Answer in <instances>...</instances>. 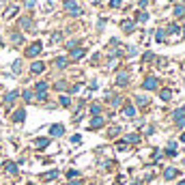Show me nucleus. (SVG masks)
Instances as JSON below:
<instances>
[{"instance_id": "f257e3e1", "label": "nucleus", "mask_w": 185, "mask_h": 185, "mask_svg": "<svg viewBox=\"0 0 185 185\" xmlns=\"http://www.w3.org/2000/svg\"><path fill=\"white\" fill-rule=\"evenodd\" d=\"M65 9H67V13H69V15H73V17L82 15L80 4H78V2H73V0H67V2H65Z\"/></svg>"}, {"instance_id": "f03ea898", "label": "nucleus", "mask_w": 185, "mask_h": 185, "mask_svg": "<svg viewBox=\"0 0 185 185\" xmlns=\"http://www.w3.org/2000/svg\"><path fill=\"white\" fill-rule=\"evenodd\" d=\"M172 118H174V123H177L179 127H185V110H183V108H179V110H174V114H172Z\"/></svg>"}, {"instance_id": "7ed1b4c3", "label": "nucleus", "mask_w": 185, "mask_h": 185, "mask_svg": "<svg viewBox=\"0 0 185 185\" xmlns=\"http://www.w3.org/2000/svg\"><path fill=\"white\" fill-rule=\"evenodd\" d=\"M41 41H37V43H32V45L28 47V49H26V56H30V58H32V56H37V54H41Z\"/></svg>"}, {"instance_id": "20e7f679", "label": "nucleus", "mask_w": 185, "mask_h": 185, "mask_svg": "<svg viewBox=\"0 0 185 185\" xmlns=\"http://www.w3.org/2000/svg\"><path fill=\"white\" fill-rule=\"evenodd\" d=\"M142 86H144V88H146V91H155V88H157V86H159V82H157V78H146V80H144V84H142Z\"/></svg>"}, {"instance_id": "39448f33", "label": "nucleus", "mask_w": 185, "mask_h": 185, "mask_svg": "<svg viewBox=\"0 0 185 185\" xmlns=\"http://www.w3.org/2000/svg\"><path fill=\"white\" fill-rule=\"evenodd\" d=\"M62 134H65V127H62V125H52V127H49V136L58 138V136H62Z\"/></svg>"}, {"instance_id": "423d86ee", "label": "nucleus", "mask_w": 185, "mask_h": 185, "mask_svg": "<svg viewBox=\"0 0 185 185\" xmlns=\"http://www.w3.org/2000/svg\"><path fill=\"white\" fill-rule=\"evenodd\" d=\"M35 88H37V97H39V99H45V91H47V84H45V82H39Z\"/></svg>"}, {"instance_id": "0eeeda50", "label": "nucleus", "mask_w": 185, "mask_h": 185, "mask_svg": "<svg viewBox=\"0 0 185 185\" xmlns=\"http://www.w3.org/2000/svg\"><path fill=\"white\" fill-rule=\"evenodd\" d=\"M69 56H71V58H75V60H78V58H82V56H84V47H71V54H69Z\"/></svg>"}, {"instance_id": "6e6552de", "label": "nucleus", "mask_w": 185, "mask_h": 185, "mask_svg": "<svg viewBox=\"0 0 185 185\" xmlns=\"http://www.w3.org/2000/svg\"><path fill=\"white\" fill-rule=\"evenodd\" d=\"M43 69H45V65H43L41 60H37V62H32V67H30V71H32V73H41Z\"/></svg>"}, {"instance_id": "1a4fd4ad", "label": "nucleus", "mask_w": 185, "mask_h": 185, "mask_svg": "<svg viewBox=\"0 0 185 185\" xmlns=\"http://www.w3.org/2000/svg\"><path fill=\"white\" fill-rule=\"evenodd\" d=\"M127 82H129V75H127V73H118V75H116V84H118V86H125Z\"/></svg>"}, {"instance_id": "9d476101", "label": "nucleus", "mask_w": 185, "mask_h": 185, "mask_svg": "<svg viewBox=\"0 0 185 185\" xmlns=\"http://www.w3.org/2000/svg\"><path fill=\"white\" fill-rule=\"evenodd\" d=\"M91 127H92V129H97V127H103V116H99V114H97V116L91 121Z\"/></svg>"}, {"instance_id": "9b49d317", "label": "nucleus", "mask_w": 185, "mask_h": 185, "mask_svg": "<svg viewBox=\"0 0 185 185\" xmlns=\"http://www.w3.org/2000/svg\"><path fill=\"white\" fill-rule=\"evenodd\" d=\"M177 174H179L177 168H166V170H164V177H166V179H174Z\"/></svg>"}, {"instance_id": "f8f14e48", "label": "nucleus", "mask_w": 185, "mask_h": 185, "mask_svg": "<svg viewBox=\"0 0 185 185\" xmlns=\"http://www.w3.org/2000/svg\"><path fill=\"white\" fill-rule=\"evenodd\" d=\"M47 144H49V138H37L35 140V146L37 148H45Z\"/></svg>"}, {"instance_id": "ddd939ff", "label": "nucleus", "mask_w": 185, "mask_h": 185, "mask_svg": "<svg viewBox=\"0 0 185 185\" xmlns=\"http://www.w3.org/2000/svg\"><path fill=\"white\" fill-rule=\"evenodd\" d=\"M123 30H125L127 35H131V32H134V22H129V19H125V22H123Z\"/></svg>"}, {"instance_id": "4468645a", "label": "nucleus", "mask_w": 185, "mask_h": 185, "mask_svg": "<svg viewBox=\"0 0 185 185\" xmlns=\"http://www.w3.org/2000/svg\"><path fill=\"white\" fill-rule=\"evenodd\" d=\"M24 118H26V112H24V110H17V112L13 114V121H15V123H22Z\"/></svg>"}, {"instance_id": "2eb2a0df", "label": "nucleus", "mask_w": 185, "mask_h": 185, "mask_svg": "<svg viewBox=\"0 0 185 185\" xmlns=\"http://www.w3.org/2000/svg\"><path fill=\"white\" fill-rule=\"evenodd\" d=\"M185 15V4H177L174 6V17H183Z\"/></svg>"}, {"instance_id": "dca6fc26", "label": "nucleus", "mask_w": 185, "mask_h": 185, "mask_svg": "<svg viewBox=\"0 0 185 185\" xmlns=\"http://www.w3.org/2000/svg\"><path fill=\"white\" fill-rule=\"evenodd\" d=\"M155 39H157V43H166V30H157Z\"/></svg>"}, {"instance_id": "f3484780", "label": "nucleus", "mask_w": 185, "mask_h": 185, "mask_svg": "<svg viewBox=\"0 0 185 185\" xmlns=\"http://www.w3.org/2000/svg\"><path fill=\"white\" fill-rule=\"evenodd\" d=\"M56 177H58V170H49L47 174H43V179H45V181H54Z\"/></svg>"}, {"instance_id": "a211bd4d", "label": "nucleus", "mask_w": 185, "mask_h": 185, "mask_svg": "<svg viewBox=\"0 0 185 185\" xmlns=\"http://www.w3.org/2000/svg\"><path fill=\"white\" fill-rule=\"evenodd\" d=\"M19 24H22V28H26V30H30V28H32V24H30V19H28V17H22V19H19Z\"/></svg>"}, {"instance_id": "6ab92c4d", "label": "nucleus", "mask_w": 185, "mask_h": 185, "mask_svg": "<svg viewBox=\"0 0 185 185\" xmlns=\"http://www.w3.org/2000/svg\"><path fill=\"white\" fill-rule=\"evenodd\" d=\"M15 99H17V92H9V95L4 97V103H13Z\"/></svg>"}, {"instance_id": "aec40b11", "label": "nucleus", "mask_w": 185, "mask_h": 185, "mask_svg": "<svg viewBox=\"0 0 185 185\" xmlns=\"http://www.w3.org/2000/svg\"><path fill=\"white\" fill-rule=\"evenodd\" d=\"M125 116H136V108L134 105H125Z\"/></svg>"}, {"instance_id": "412c9836", "label": "nucleus", "mask_w": 185, "mask_h": 185, "mask_svg": "<svg viewBox=\"0 0 185 185\" xmlns=\"http://www.w3.org/2000/svg\"><path fill=\"white\" fill-rule=\"evenodd\" d=\"M168 32H170V35H179L181 30H179V26H177V24H170V26H168Z\"/></svg>"}, {"instance_id": "4be33fe9", "label": "nucleus", "mask_w": 185, "mask_h": 185, "mask_svg": "<svg viewBox=\"0 0 185 185\" xmlns=\"http://www.w3.org/2000/svg\"><path fill=\"white\" fill-rule=\"evenodd\" d=\"M56 67L58 69H65L67 67V58H56Z\"/></svg>"}, {"instance_id": "5701e85b", "label": "nucleus", "mask_w": 185, "mask_h": 185, "mask_svg": "<svg viewBox=\"0 0 185 185\" xmlns=\"http://www.w3.org/2000/svg\"><path fill=\"white\" fill-rule=\"evenodd\" d=\"M6 172H11V174H15V172H17V166H15L13 161H9V164H6Z\"/></svg>"}, {"instance_id": "b1692460", "label": "nucleus", "mask_w": 185, "mask_h": 185, "mask_svg": "<svg viewBox=\"0 0 185 185\" xmlns=\"http://www.w3.org/2000/svg\"><path fill=\"white\" fill-rule=\"evenodd\" d=\"M138 140H140V136H138V134H129V136L125 138V142H138Z\"/></svg>"}, {"instance_id": "393cba45", "label": "nucleus", "mask_w": 185, "mask_h": 185, "mask_svg": "<svg viewBox=\"0 0 185 185\" xmlns=\"http://www.w3.org/2000/svg\"><path fill=\"white\" fill-rule=\"evenodd\" d=\"M13 71H15V73L22 71V60H15V62H13Z\"/></svg>"}, {"instance_id": "a878e982", "label": "nucleus", "mask_w": 185, "mask_h": 185, "mask_svg": "<svg viewBox=\"0 0 185 185\" xmlns=\"http://www.w3.org/2000/svg\"><path fill=\"white\" fill-rule=\"evenodd\" d=\"M146 19H148V13L140 11V13H138V22H146Z\"/></svg>"}, {"instance_id": "bb28decb", "label": "nucleus", "mask_w": 185, "mask_h": 185, "mask_svg": "<svg viewBox=\"0 0 185 185\" xmlns=\"http://www.w3.org/2000/svg\"><path fill=\"white\" fill-rule=\"evenodd\" d=\"M170 97H172V92L168 91V88H166V91H161V99H164V101H168Z\"/></svg>"}, {"instance_id": "cd10ccee", "label": "nucleus", "mask_w": 185, "mask_h": 185, "mask_svg": "<svg viewBox=\"0 0 185 185\" xmlns=\"http://www.w3.org/2000/svg\"><path fill=\"white\" fill-rule=\"evenodd\" d=\"M15 13H17V6H13V9H9V11L4 13V17H13Z\"/></svg>"}, {"instance_id": "c85d7f7f", "label": "nucleus", "mask_w": 185, "mask_h": 185, "mask_svg": "<svg viewBox=\"0 0 185 185\" xmlns=\"http://www.w3.org/2000/svg\"><path fill=\"white\" fill-rule=\"evenodd\" d=\"M11 39H13V43H22V35H19V32H13Z\"/></svg>"}, {"instance_id": "c756f323", "label": "nucleus", "mask_w": 185, "mask_h": 185, "mask_svg": "<svg viewBox=\"0 0 185 185\" xmlns=\"http://www.w3.org/2000/svg\"><path fill=\"white\" fill-rule=\"evenodd\" d=\"M91 112H92V114H95V116H97V114L101 112V108H99L97 103H92V105H91Z\"/></svg>"}, {"instance_id": "7c9ffc66", "label": "nucleus", "mask_w": 185, "mask_h": 185, "mask_svg": "<svg viewBox=\"0 0 185 185\" xmlns=\"http://www.w3.org/2000/svg\"><path fill=\"white\" fill-rule=\"evenodd\" d=\"M136 103H138V105H144V103H146V97H144V95L136 97Z\"/></svg>"}, {"instance_id": "2f4dec72", "label": "nucleus", "mask_w": 185, "mask_h": 185, "mask_svg": "<svg viewBox=\"0 0 185 185\" xmlns=\"http://www.w3.org/2000/svg\"><path fill=\"white\" fill-rule=\"evenodd\" d=\"M60 39H62V35H60V32H54V35H52V41H54V43H58Z\"/></svg>"}, {"instance_id": "473e14b6", "label": "nucleus", "mask_w": 185, "mask_h": 185, "mask_svg": "<svg viewBox=\"0 0 185 185\" xmlns=\"http://www.w3.org/2000/svg\"><path fill=\"white\" fill-rule=\"evenodd\" d=\"M69 103H71V99H69V97H65V95H62V97H60V105H69Z\"/></svg>"}, {"instance_id": "72a5a7b5", "label": "nucleus", "mask_w": 185, "mask_h": 185, "mask_svg": "<svg viewBox=\"0 0 185 185\" xmlns=\"http://www.w3.org/2000/svg\"><path fill=\"white\" fill-rule=\"evenodd\" d=\"M121 2H123V0H110V6H112V9H118Z\"/></svg>"}, {"instance_id": "f704fd0d", "label": "nucleus", "mask_w": 185, "mask_h": 185, "mask_svg": "<svg viewBox=\"0 0 185 185\" xmlns=\"http://www.w3.org/2000/svg\"><path fill=\"white\" fill-rule=\"evenodd\" d=\"M24 99H26V101H32V92H30V91H24Z\"/></svg>"}, {"instance_id": "c9c22d12", "label": "nucleus", "mask_w": 185, "mask_h": 185, "mask_svg": "<svg viewBox=\"0 0 185 185\" xmlns=\"http://www.w3.org/2000/svg\"><path fill=\"white\" fill-rule=\"evenodd\" d=\"M67 177H69V179H73V177H78V170H69V172H67Z\"/></svg>"}, {"instance_id": "e433bc0d", "label": "nucleus", "mask_w": 185, "mask_h": 185, "mask_svg": "<svg viewBox=\"0 0 185 185\" xmlns=\"http://www.w3.org/2000/svg\"><path fill=\"white\" fill-rule=\"evenodd\" d=\"M80 140H82V136H78V134H75V136H73V138H71V142H73V144H78V142H80Z\"/></svg>"}, {"instance_id": "4c0bfd02", "label": "nucleus", "mask_w": 185, "mask_h": 185, "mask_svg": "<svg viewBox=\"0 0 185 185\" xmlns=\"http://www.w3.org/2000/svg\"><path fill=\"white\" fill-rule=\"evenodd\" d=\"M26 6H28V9H32V6H35V0H26Z\"/></svg>"}, {"instance_id": "58836bf2", "label": "nucleus", "mask_w": 185, "mask_h": 185, "mask_svg": "<svg viewBox=\"0 0 185 185\" xmlns=\"http://www.w3.org/2000/svg\"><path fill=\"white\" fill-rule=\"evenodd\" d=\"M67 185H82V181H71V183H67Z\"/></svg>"}, {"instance_id": "ea45409f", "label": "nucleus", "mask_w": 185, "mask_h": 185, "mask_svg": "<svg viewBox=\"0 0 185 185\" xmlns=\"http://www.w3.org/2000/svg\"><path fill=\"white\" fill-rule=\"evenodd\" d=\"M144 4H148V0H140V6H144Z\"/></svg>"}, {"instance_id": "a19ab883", "label": "nucleus", "mask_w": 185, "mask_h": 185, "mask_svg": "<svg viewBox=\"0 0 185 185\" xmlns=\"http://www.w3.org/2000/svg\"><path fill=\"white\" fill-rule=\"evenodd\" d=\"M181 142H185V131H183V134H181Z\"/></svg>"}, {"instance_id": "79ce46f5", "label": "nucleus", "mask_w": 185, "mask_h": 185, "mask_svg": "<svg viewBox=\"0 0 185 185\" xmlns=\"http://www.w3.org/2000/svg\"><path fill=\"white\" fill-rule=\"evenodd\" d=\"M179 185H185V181H181V183H179Z\"/></svg>"}, {"instance_id": "37998d69", "label": "nucleus", "mask_w": 185, "mask_h": 185, "mask_svg": "<svg viewBox=\"0 0 185 185\" xmlns=\"http://www.w3.org/2000/svg\"><path fill=\"white\" fill-rule=\"evenodd\" d=\"M0 45H2V41H0Z\"/></svg>"}, {"instance_id": "c03bdc74", "label": "nucleus", "mask_w": 185, "mask_h": 185, "mask_svg": "<svg viewBox=\"0 0 185 185\" xmlns=\"http://www.w3.org/2000/svg\"><path fill=\"white\" fill-rule=\"evenodd\" d=\"M28 185H32V183H28Z\"/></svg>"}, {"instance_id": "a18cd8bd", "label": "nucleus", "mask_w": 185, "mask_h": 185, "mask_svg": "<svg viewBox=\"0 0 185 185\" xmlns=\"http://www.w3.org/2000/svg\"><path fill=\"white\" fill-rule=\"evenodd\" d=\"M65 2H67V0H65Z\"/></svg>"}]
</instances>
